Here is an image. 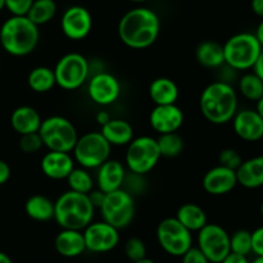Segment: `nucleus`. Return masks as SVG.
I'll return each mask as SVG.
<instances>
[{"label":"nucleus","instance_id":"f257e3e1","mask_svg":"<svg viewBox=\"0 0 263 263\" xmlns=\"http://www.w3.org/2000/svg\"><path fill=\"white\" fill-rule=\"evenodd\" d=\"M161 32V21L149 8L139 7L128 10L118 23V36L126 46L136 50L153 45Z\"/></svg>","mask_w":263,"mask_h":263},{"label":"nucleus","instance_id":"f03ea898","mask_svg":"<svg viewBox=\"0 0 263 263\" xmlns=\"http://www.w3.org/2000/svg\"><path fill=\"white\" fill-rule=\"evenodd\" d=\"M199 108L208 122L225 125L238 112V94L226 81H215L200 94Z\"/></svg>","mask_w":263,"mask_h":263},{"label":"nucleus","instance_id":"7ed1b4c3","mask_svg":"<svg viewBox=\"0 0 263 263\" xmlns=\"http://www.w3.org/2000/svg\"><path fill=\"white\" fill-rule=\"evenodd\" d=\"M40 40V31L26 15H12L0 27V45L13 57L32 53Z\"/></svg>","mask_w":263,"mask_h":263},{"label":"nucleus","instance_id":"20e7f679","mask_svg":"<svg viewBox=\"0 0 263 263\" xmlns=\"http://www.w3.org/2000/svg\"><path fill=\"white\" fill-rule=\"evenodd\" d=\"M95 208L89 197L71 190L54 202V220L62 229L82 231L94 220Z\"/></svg>","mask_w":263,"mask_h":263},{"label":"nucleus","instance_id":"39448f33","mask_svg":"<svg viewBox=\"0 0 263 263\" xmlns=\"http://www.w3.org/2000/svg\"><path fill=\"white\" fill-rule=\"evenodd\" d=\"M222 48L225 64L233 71L253 68L257 58L263 50L254 33L251 32H240L231 36Z\"/></svg>","mask_w":263,"mask_h":263},{"label":"nucleus","instance_id":"423d86ee","mask_svg":"<svg viewBox=\"0 0 263 263\" xmlns=\"http://www.w3.org/2000/svg\"><path fill=\"white\" fill-rule=\"evenodd\" d=\"M37 134L49 152L71 153L79 139L73 123L62 116H51L43 120Z\"/></svg>","mask_w":263,"mask_h":263},{"label":"nucleus","instance_id":"0eeeda50","mask_svg":"<svg viewBox=\"0 0 263 263\" xmlns=\"http://www.w3.org/2000/svg\"><path fill=\"white\" fill-rule=\"evenodd\" d=\"M110 151L112 146L103 138L102 134L92 131L79 136L76 145L72 151V157L82 168L94 170L99 168L109 159Z\"/></svg>","mask_w":263,"mask_h":263},{"label":"nucleus","instance_id":"6e6552de","mask_svg":"<svg viewBox=\"0 0 263 263\" xmlns=\"http://www.w3.org/2000/svg\"><path fill=\"white\" fill-rule=\"evenodd\" d=\"M161 159L157 139L152 136L134 138L127 145L125 154V164L128 171L136 175L149 174Z\"/></svg>","mask_w":263,"mask_h":263},{"label":"nucleus","instance_id":"1a4fd4ad","mask_svg":"<svg viewBox=\"0 0 263 263\" xmlns=\"http://www.w3.org/2000/svg\"><path fill=\"white\" fill-rule=\"evenodd\" d=\"M103 221L109 223L117 230L126 229L135 216V202L134 197L126 190L120 189L105 194L103 204L100 205Z\"/></svg>","mask_w":263,"mask_h":263},{"label":"nucleus","instance_id":"9d476101","mask_svg":"<svg viewBox=\"0 0 263 263\" xmlns=\"http://www.w3.org/2000/svg\"><path fill=\"white\" fill-rule=\"evenodd\" d=\"M55 82L63 90H77L86 84L90 74L89 61L80 53L62 57L54 67Z\"/></svg>","mask_w":263,"mask_h":263},{"label":"nucleus","instance_id":"9b49d317","mask_svg":"<svg viewBox=\"0 0 263 263\" xmlns=\"http://www.w3.org/2000/svg\"><path fill=\"white\" fill-rule=\"evenodd\" d=\"M157 240L167 254L182 257L193 247V235L175 217H167L157 226Z\"/></svg>","mask_w":263,"mask_h":263},{"label":"nucleus","instance_id":"f8f14e48","mask_svg":"<svg viewBox=\"0 0 263 263\" xmlns=\"http://www.w3.org/2000/svg\"><path fill=\"white\" fill-rule=\"evenodd\" d=\"M197 243V248L210 263H221L231 253L230 235L217 223H207L198 231Z\"/></svg>","mask_w":263,"mask_h":263},{"label":"nucleus","instance_id":"ddd939ff","mask_svg":"<svg viewBox=\"0 0 263 263\" xmlns=\"http://www.w3.org/2000/svg\"><path fill=\"white\" fill-rule=\"evenodd\" d=\"M86 251L92 253H108L120 243V230L104 221L91 222L82 230Z\"/></svg>","mask_w":263,"mask_h":263},{"label":"nucleus","instance_id":"4468645a","mask_svg":"<svg viewBox=\"0 0 263 263\" xmlns=\"http://www.w3.org/2000/svg\"><path fill=\"white\" fill-rule=\"evenodd\" d=\"M87 94L95 104L107 107L117 102L121 95V84L109 72H98L87 84Z\"/></svg>","mask_w":263,"mask_h":263},{"label":"nucleus","instance_id":"2eb2a0df","mask_svg":"<svg viewBox=\"0 0 263 263\" xmlns=\"http://www.w3.org/2000/svg\"><path fill=\"white\" fill-rule=\"evenodd\" d=\"M61 27L69 40H84L91 32L92 17L86 8L72 5L62 15Z\"/></svg>","mask_w":263,"mask_h":263},{"label":"nucleus","instance_id":"dca6fc26","mask_svg":"<svg viewBox=\"0 0 263 263\" xmlns=\"http://www.w3.org/2000/svg\"><path fill=\"white\" fill-rule=\"evenodd\" d=\"M149 123L159 135L177 133L184 123V112L176 104L156 105L149 116Z\"/></svg>","mask_w":263,"mask_h":263},{"label":"nucleus","instance_id":"f3484780","mask_svg":"<svg viewBox=\"0 0 263 263\" xmlns=\"http://www.w3.org/2000/svg\"><path fill=\"white\" fill-rule=\"evenodd\" d=\"M238 185L236 171L222 166H216L205 172L202 180V186L210 195L220 197L233 192Z\"/></svg>","mask_w":263,"mask_h":263},{"label":"nucleus","instance_id":"a211bd4d","mask_svg":"<svg viewBox=\"0 0 263 263\" xmlns=\"http://www.w3.org/2000/svg\"><path fill=\"white\" fill-rule=\"evenodd\" d=\"M234 133L244 141H258L263 138V118L256 109L238 110L233 118Z\"/></svg>","mask_w":263,"mask_h":263},{"label":"nucleus","instance_id":"6ab92c4d","mask_svg":"<svg viewBox=\"0 0 263 263\" xmlns=\"http://www.w3.org/2000/svg\"><path fill=\"white\" fill-rule=\"evenodd\" d=\"M97 170V184L100 192L108 194V193L122 189L126 175H127L125 164L121 163L120 161L109 158Z\"/></svg>","mask_w":263,"mask_h":263},{"label":"nucleus","instance_id":"aec40b11","mask_svg":"<svg viewBox=\"0 0 263 263\" xmlns=\"http://www.w3.org/2000/svg\"><path fill=\"white\" fill-rule=\"evenodd\" d=\"M41 171L48 179L66 180L74 168V159L69 153L49 152L41 158Z\"/></svg>","mask_w":263,"mask_h":263},{"label":"nucleus","instance_id":"412c9836","mask_svg":"<svg viewBox=\"0 0 263 263\" xmlns=\"http://www.w3.org/2000/svg\"><path fill=\"white\" fill-rule=\"evenodd\" d=\"M54 248L62 257H66V258H74V257L81 256L86 251L84 234L79 230L62 229L54 239Z\"/></svg>","mask_w":263,"mask_h":263},{"label":"nucleus","instance_id":"4be33fe9","mask_svg":"<svg viewBox=\"0 0 263 263\" xmlns=\"http://www.w3.org/2000/svg\"><path fill=\"white\" fill-rule=\"evenodd\" d=\"M41 122L43 118L40 113L30 105H21L15 108L10 116V125L13 130L21 136L39 133Z\"/></svg>","mask_w":263,"mask_h":263},{"label":"nucleus","instance_id":"5701e85b","mask_svg":"<svg viewBox=\"0 0 263 263\" xmlns=\"http://www.w3.org/2000/svg\"><path fill=\"white\" fill-rule=\"evenodd\" d=\"M238 184L246 189H258L263 186V154L241 162L236 170Z\"/></svg>","mask_w":263,"mask_h":263},{"label":"nucleus","instance_id":"b1692460","mask_svg":"<svg viewBox=\"0 0 263 263\" xmlns=\"http://www.w3.org/2000/svg\"><path fill=\"white\" fill-rule=\"evenodd\" d=\"M100 134L110 146H125L134 140V128L130 122L121 118H112L102 126Z\"/></svg>","mask_w":263,"mask_h":263},{"label":"nucleus","instance_id":"393cba45","mask_svg":"<svg viewBox=\"0 0 263 263\" xmlns=\"http://www.w3.org/2000/svg\"><path fill=\"white\" fill-rule=\"evenodd\" d=\"M149 97L156 105L176 104L179 99V86L168 77H158L149 85Z\"/></svg>","mask_w":263,"mask_h":263},{"label":"nucleus","instance_id":"a878e982","mask_svg":"<svg viewBox=\"0 0 263 263\" xmlns=\"http://www.w3.org/2000/svg\"><path fill=\"white\" fill-rule=\"evenodd\" d=\"M176 218L185 229L190 231V233H194V231H199L204 228L208 223L207 215H205V211L203 210L200 205L195 204V203H186V204H182L181 207L177 210Z\"/></svg>","mask_w":263,"mask_h":263},{"label":"nucleus","instance_id":"bb28decb","mask_svg":"<svg viewBox=\"0 0 263 263\" xmlns=\"http://www.w3.org/2000/svg\"><path fill=\"white\" fill-rule=\"evenodd\" d=\"M25 212L31 220L39 222L54 220V202L45 195L35 194L26 200Z\"/></svg>","mask_w":263,"mask_h":263},{"label":"nucleus","instance_id":"cd10ccee","mask_svg":"<svg viewBox=\"0 0 263 263\" xmlns=\"http://www.w3.org/2000/svg\"><path fill=\"white\" fill-rule=\"evenodd\" d=\"M195 58L205 68H218L225 64L223 48L217 41L207 40L200 43L195 50Z\"/></svg>","mask_w":263,"mask_h":263},{"label":"nucleus","instance_id":"c85d7f7f","mask_svg":"<svg viewBox=\"0 0 263 263\" xmlns=\"http://www.w3.org/2000/svg\"><path fill=\"white\" fill-rule=\"evenodd\" d=\"M27 84L32 91L37 94H44L53 89L57 85L54 69L45 66L35 67L30 71L27 76Z\"/></svg>","mask_w":263,"mask_h":263},{"label":"nucleus","instance_id":"c756f323","mask_svg":"<svg viewBox=\"0 0 263 263\" xmlns=\"http://www.w3.org/2000/svg\"><path fill=\"white\" fill-rule=\"evenodd\" d=\"M57 14V3L54 0H33L26 17L39 27L50 22Z\"/></svg>","mask_w":263,"mask_h":263},{"label":"nucleus","instance_id":"7c9ffc66","mask_svg":"<svg viewBox=\"0 0 263 263\" xmlns=\"http://www.w3.org/2000/svg\"><path fill=\"white\" fill-rule=\"evenodd\" d=\"M66 180L69 190L73 193L89 195L90 192L94 190V179L90 175L89 170L82 168V167H80V168L74 167Z\"/></svg>","mask_w":263,"mask_h":263},{"label":"nucleus","instance_id":"2f4dec72","mask_svg":"<svg viewBox=\"0 0 263 263\" xmlns=\"http://www.w3.org/2000/svg\"><path fill=\"white\" fill-rule=\"evenodd\" d=\"M239 91L246 99L257 103L263 97V81L253 72L243 74L239 80Z\"/></svg>","mask_w":263,"mask_h":263},{"label":"nucleus","instance_id":"473e14b6","mask_svg":"<svg viewBox=\"0 0 263 263\" xmlns=\"http://www.w3.org/2000/svg\"><path fill=\"white\" fill-rule=\"evenodd\" d=\"M157 144H158L161 157H166V158H175L184 151V140L177 133L159 135V138L157 139Z\"/></svg>","mask_w":263,"mask_h":263},{"label":"nucleus","instance_id":"72a5a7b5","mask_svg":"<svg viewBox=\"0 0 263 263\" xmlns=\"http://www.w3.org/2000/svg\"><path fill=\"white\" fill-rule=\"evenodd\" d=\"M231 253L247 257L252 253V233L247 230H238L230 235Z\"/></svg>","mask_w":263,"mask_h":263},{"label":"nucleus","instance_id":"f704fd0d","mask_svg":"<svg viewBox=\"0 0 263 263\" xmlns=\"http://www.w3.org/2000/svg\"><path fill=\"white\" fill-rule=\"evenodd\" d=\"M125 254L131 262H138L146 258V247L139 238H130L125 243Z\"/></svg>","mask_w":263,"mask_h":263},{"label":"nucleus","instance_id":"c9c22d12","mask_svg":"<svg viewBox=\"0 0 263 263\" xmlns=\"http://www.w3.org/2000/svg\"><path fill=\"white\" fill-rule=\"evenodd\" d=\"M241 162H243V159H241L240 154L235 149L226 148L221 151L220 154H218V163H220V166L226 167V168L236 171L241 164Z\"/></svg>","mask_w":263,"mask_h":263},{"label":"nucleus","instance_id":"e433bc0d","mask_svg":"<svg viewBox=\"0 0 263 263\" xmlns=\"http://www.w3.org/2000/svg\"><path fill=\"white\" fill-rule=\"evenodd\" d=\"M43 146V141H41L40 135L37 133L23 135L20 139V148L26 154L37 153Z\"/></svg>","mask_w":263,"mask_h":263},{"label":"nucleus","instance_id":"4c0bfd02","mask_svg":"<svg viewBox=\"0 0 263 263\" xmlns=\"http://www.w3.org/2000/svg\"><path fill=\"white\" fill-rule=\"evenodd\" d=\"M130 174L131 175H126L122 189L134 197V194H136V193L143 192L144 186H145V181H144V176H141V175L133 174V172H130Z\"/></svg>","mask_w":263,"mask_h":263},{"label":"nucleus","instance_id":"58836bf2","mask_svg":"<svg viewBox=\"0 0 263 263\" xmlns=\"http://www.w3.org/2000/svg\"><path fill=\"white\" fill-rule=\"evenodd\" d=\"M33 0H5V8L12 13V15L23 17L27 15Z\"/></svg>","mask_w":263,"mask_h":263},{"label":"nucleus","instance_id":"ea45409f","mask_svg":"<svg viewBox=\"0 0 263 263\" xmlns=\"http://www.w3.org/2000/svg\"><path fill=\"white\" fill-rule=\"evenodd\" d=\"M252 253L263 257V226L252 233Z\"/></svg>","mask_w":263,"mask_h":263},{"label":"nucleus","instance_id":"a19ab883","mask_svg":"<svg viewBox=\"0 0 263 263\" xmlns=\"http://www.w3.org/2000/svg\"><path fill=\"white\" fill-rule=\"evenodd\" d=\"M181 258L182 263H210L208 259L205 258L204 254H203L197 247H192Z\"/></svg>","mask_w":263,"mask_h":263},{"label":"nucleus","instance_id":"79ce46f5","mask_svg":"<svg viewBox=\"0 0 263 263\" xmlns=\"http://www.w3.org/2000/svg\"><path fill=\"white\" fill-rule=\"evenodd\" d=\"M87 197H89L90 202H91V204H92V207L97 210V208H100V205L103 204V200H104L105 194L103 192H100L99 189H97V190H91V192H90V194L87 195Z\"/></svg>","mask_w":263,"mask_h":263},{"label":"nucleus","instance_id":"37998d69","mask_svg":"<svg viewBox=\"0 0 263 263\" xmlns=\"http://www.w3.org/2000/svg\"><path fill=\"white\" fill-rule=\"evenodd\" d=\"M10 179V167L5 161L0 159V186L7 184Z\"/></svg>","mask_w":263,"mask_h":263},{"label":"nucleus","instance_id":"c03bdc74","mask_svg":"<svg viewBox=\"0 0 263 263\" xmlns=\"http://www.w3.org/2000/svg\"><path fill=\"white\" fill-rule=\"evenodd\" d=\"M252 69H253V73L256 74V76H258L263 81V50L261 51L258 58H257L256 63H254L253 68Z\"/></svg>","mask_w":263,"mask_h":263},{"label":"nucleus","instance_id":"a18cd8bd","mask_svg":"<svg viewBox=\"0 0 263 263\" xmlns=\"http://www.w3.org/2000/svg\"><path fill=\"white\" fill-rule=\"evenodd\" d=\"M221 263H251V262L248 261V258H247V257L230 253Z\"/></svg>","mask_w":263,"mask_h":263},{"label":"nucleus","instance_id":"49530a36","mask_svg":"<svg viewBox=\"0 0 263 263\" xmlns=\"http://www.w3.org/2000/svg\"><path fill=\"white\" fill-rule=\"evenodd\" d=\"M95 120H97V122L99 123L100 126H104L105 123H108L112 120V117H110V115L107 110H100V112H98L97 116H95Z\"/></svg>","mask_w":263,"mask_h":263},{"label":"nucleus","instance_id":"de8ad7c7","mask_svg":"<svg viewBox=\"0 0 263 263\" xmlns=\"http://www.w3.org/2000/svg\"><path fill=\"white\" fill-rule=\"evenodd\" d=\"M251 7L254 14L258 15L263 20V0H252Z\"/></svg>","mask_w":263,"mask_h":263},{"label":"nucleus","instance_id":"09e8293b","mask_svg":"<svg viewBox=\"0 0 263 263\" xmlns=\"http://www.w3.org/2000/svg\"><path fill=\"white\" fill-rule=\"evenodd\" d=\"M254 36H256L257 40H258V43L261 44V46L263 49V20L259 22V25L257 26V30H256V32H254Z\"/></svg>","mask_w":263,"mask_h":263},{"label":"nucleus","instance_id":"8fccbe9b","mask_svg":"<svg viewBox=\"0 0 263 263\" xmlns=\"http://www.w3.org/2000/svg\"><path fill=\"white\" fill-rule=\"evenodd\" d=\"M0 263H13L10 257L4 252H0Z\"/></svg>","mask_w":263,"mask_h":263},{"label":"nucleus","instance_id":"3c124183","mask_svg":"<svg viewBox=\"0 0 263 263\" xmlns=\"http://www.w3.org/2000/svg\"><path fill=\"white\" fill-rule=\"evenodd\" d=\"M256 110L258 112V115L261 116V117L263 118V97L261 98V99L257 102V107H256Z\"/></svg>","mask_w":263,"mask_h":263},{"label":"nucleus","instance_id":"603ef678","mask_svg":"<svg viewBox=\"0 0 263 263\" xmlns=\"http://www.w3.org/2000/svg\"><path fill=\"white\" fill-rule=\"evenodd\" d=\"M134 263H156V262L152 261V259H149V258H144V259H141V261L134 262Z\"/></svg>","mask_w":263,"mask_h":263},{"label":"nucleus","instance_id":"864d4df0","mask_svg":"<svg viewBox=\"0 0 263 263\" xmlns=\"http://www.w3.org/2000/svg\"><path fill=\"white\" fill-rule=\"evenodd\" d=\"M251 263H263V257H256V258H254V261Z\"/></svg>","mask_w":263,"mask_h":263},{"label":"nucleus","instance_id":"5fc2aeb1","mask_svg":"<svg viewBox=\"0 0 263 263\" xmlns=\"http://www.w3.org/2000/svg\"><path fill=\"white\" fill-rule=\"evenodd\" d=\"M5 8V0H0V10Z\"/></svg>","mask_w":263,"mask_h":263},{"label":"nucleus","instance_id":"6e6d98bb","mask_svg":"<svg viewBox=\"0 0 263 263\" xmlns=\"http://www.w3.org/2000/svg\"><path fill=\"white\" fill-rule=\"evenodd\" d=\"M130 2H134V3H144V2H146V0H130Z\"/></svg>","mask_w":263,"mask_h":263},{"label":"nucleus","instance_id":"4d7b16f0","mask_svg":"<svg viewBox=\"0 0 263 263\" xmlns=\"http://www.w3.org/2000/svg\"><path fill=\"white\" fill-rule=\"evenodd\" d=\"M261 215H262V217H263V202H262V204H261Z\"/></svg>","mask_w":263,"mask_h":263},{"label":"nucleus","instance_id":"13d9d810","mask_svg":"<svg viewBox=\"0 0 263 263\" xmlns=\"http://www.w3.org/2000/svg\"><path fill=\"white\" fill-rule=\"evenodd\" d=\"M0 68H2V61H0Z\"/></svg>","mask_w":263,"mask_h":263}]
</instances>
